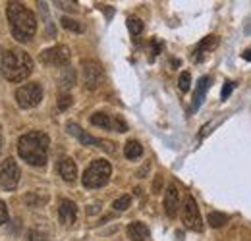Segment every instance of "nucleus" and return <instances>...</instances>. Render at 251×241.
<instances>
[{"mask_svg":"<svg viewBox=\"0 0 251 241\" xmlns=\"http://www.w3.org/2000/svg\"><path fill=\"white\" fill-rule=\"evenodd\" d=\"M6 16L12 27V37L20 43H29L37 31V18L31 10H27L20 2H8L6 4Z\"/></svg>","mask_w":251,"mask_h":241,"instance_id":"obj_1","label":"nucleus"},{"mask_svg":"<svg viewBox=\"0 0 251 241\" xmlns=\"http://www.w3.org/2000/svg\"><path fill=\"white\" fill-rule=\"evenodd\" d=\"M49 145L50 139L43 131H29L20 137L18 141V152L29 166H45L49 158Z\"/></svg>","mask_w":251,"mask_h":241,"instance_id":"obj_2","label":"nucleus"},{"mask_svg":"<svg viewBox=\"0 0 251 241\" xmlns=\"http://www.w3.org/2000/svg\"><path fill=\"white\" fill-rule=\"evenodd\" d=\"M0 72L8 81L20 83L27 79L33 72V60L31 56L20 48H10L4 50L0 56Z\"/></svg>","mask_w":251,"mask_h":241,"instance_id":"obj_3","label":"nucleus"},{"mask_svg":"<svg viewBox=\"0 0 251 241\" xmlns=\"http://www.w3.org/2000/svg\"><path fill=\"white\" fill-rule=\"evenodd\" d=\"M110 176H112V166H110V162L99 158V160H93V162L87 166V170L83 172L81 181H83V187H87V189H97V187L106 185L108 180H110Z\"/></svg>","mask_w":251,"mask_h":241,"instance_id":"obj_4","label":"nucleus"},{"mask_svg":"<svg viewBox=\"0 0 251 241\" xmlns=\"http://www.w3.org/2000/svg\"><path fill=\"white\" fill-rule=\"evenodd\" d=\"M66 129H68V133H70V135L77 137V139H79V143H81V145H85V147H99V149H104L106 152L116 151L114 143L104 141V139H97V137H93V135H89L87 131H83V129H81L77 123H74V121H68Z\"/></svg>","mask_w":251,"mask_h":241,"instance_id":"obj_5","label":"nucleus"},{"mask_svg":"<svg viewBox=\"0 0 251 241\" xmlns=\"http://www.w3.org/2000/svg\"><path fill=\"white\" fill-rule=\"evenodd\" d=\"M16 100L20 108H35L43 100V87L39 83H25L16 91Z\"/></svg>","mask_w":251,"mask_h":241,"instance_id":"obj_6","label":"nucleus"},{"mask_svg":"<svg viewBox=\"0 0 251 241\" xmlns=\"http://www.w3.org/2000/svg\"><path fill=\"white\" fill-rule=\"evenodd\" d=\"M20 178H22V172H20L18 162L14 158H6L0 164V187L6 191H12L18 187Z\"/></svg>","mask_w":251,"mask_h":241,"instance_id":"obj_7","label":"nucleus"},{"mask_svg":"<svg viewBox=\"0 0 251 241\" xmlns=\"http://www.w3.org/2000/svg\"><path fill=\"white\" fill-rule=\"evenodd\" d=\"M182 220H184V226L191 232H201L203 230V220H201V214H199V207H197V203L191 195H188L186 201H184Z\"/></svg>","mask_w":251,"mask_h":241,"instance_id":"obj_8","label":"nucleus"},{"mask_svg":"<svg viewBox=\"0 0 251 241\" xmlns=\"http://www.w3.org/2000/svg\"><path fill=\"white\" fill-rule=\"evenodd\" d=\"M70 58H72V52L64 45L47 48V50L41 52V62L47 64V66H52V68H68Z\"/></svg>","mask_w":251,"mask_h":241,"instance_id":"obj_9","label":"nucleus"},{"mask_svg":"<svg viewBox=\"0 0 251 241\" xmlns=\"http://www.w3.org/2000/svg\"><path fill=\"white\" fill-rule=\"evenodd\" d=\"M81 73H83V85L85 89L95 91L102 83V68L97 60L81 62Z\"/></svg>","mask_w":251,"mask_h":241,"instance_id":"obj_10","label":"nucleus"},{"mask_svg":"<svg viewBox=\"0 0 251 241\" xmlns=\"http://www.w3.org/2000/svg\"><path fill=\"white\" fill-rule=\"evenodd\" d=\"M91 123L102 127V129H112V131H120V133L127 131V123L122 118L110 116V114H104V112H95L91 116Z\"/></svg>","mask_w":251,"mask_h":241,"instance_id":"obj_11","label":"nucleus"},{"mask_svg":"<svg viewBox=\"0 0 251 241\" xmlns=\"http://www.w3.org/2000/svg\"><path fill=\"white\" fill-rule=\"evenodd\" d=\"M178 209H180V191L174 183H170L166 189V195H164V212L170 218H174L178 214Z\"/></svg>","mask_w":251,"mask_h":241,"instance_id":"obj_12","label":"nucleus"},{"mask_svg":"<svg viewBox=\"0 0 251 241\" xmlns=\"http://www.w3.org/2000/svg\"><path fill=\"white\" fill-rule=\"evenodd\" d=\"M219 45V37L217 35H209V37H205L199 45H197V48H195V52H193V60L195 62H203V58L209 54V52H213V48Z\"/></svg>","mask_w":251,"mask_h":241,"instance_id":"obj_13","label":"nucleus"},{"mask_svg":"<svg viewBox=\"0 0 251 241\" xmlns=\"http://www.w3.org/2000/svg\"><path fill=\"white\" fill-rule=\"evenodd\" d=\"M58 216L64 224H74L75 218H77V207L74 201L70 199H62L60 201V207H58Z\"/></svg>","mask_w":251,"mask_h":241,"instance_id":"obj_14","label":"nucleus"},{"mask_svg":"<svg viewBox=\"0 0 251 241\" xmlns=\"http://www.w3.org/2000/svg\"><path fill=\"white\" fill-rule=\"evenodd\" d=\"M209 87H211V77H209V75H203V77L197 81V87H195V93H193V104H191L193 110H197V108L203 104Z\"/></svg>","mask_w":251,"mask_h":241,"instance_id":"obj_15","label":"nucleus"},{"mask_svg":"<svg viewBox=\"0 0 251 241\" xmlns=\"http://www.w3.org/2000/svg\"><path fill=\"white\" fill-rule=\"evenodd\" d=\"M58 172H60V176H62L64 181H75L77 178V166H75V162L72 160V158H62L60 162H58Z\"/></svg>","mask_w":251,"mask_h":241,"instance_id":"obj_16","label":"nucleus"},{"mask_svg":"<svg viewBox=\"0 0 251 241\" xmlns=\"http://www.w3.org/2000/svg\"><path fill=\"white\" fill-rule=\"evenodd\" d=\"M126 234L131 241H145L149 238V228L143 222H131L126 228Z\"/></svg>","mask_w":251,"mask_h":241,"instance_id":"obj_17","label":"nucleus"},{"mask_svg":"<svg viewBox=\"0 0 251 241\" xmlns=\"http://www.w3.org/2000/svg\"><path fill=\"white\" fill-rule=\"evenodd\" d=\"M75 85V72L74 68H64L62 75H60V89L70 91Z\"/></svg>","mask_w":251,"mask_h":241,"instance_id":"obj_18","label":"nucleus"},{"mask_svg":"<svg viewBox=\"0 0 251 241\" xmlns=\"http://www.w3.org/2000/svg\"><path fill=\"white\" fill-rule=\"evenodd\" d=\"M124 154H126V158H129V160L139 158V156L143 154L141 143H139V141H127V143L124 145Z\"/></svg>","mask_w":251,"mask_h":241,"instance_id":"obj_19","label":"nucleus"},{"mask_svg":"<svg viewBox=\"0 0 251 241\" xmlns=\"http://www.w3.org/2000/svg\"><path fill=\"white\" fill-rule=\"evenodd\" d=\"M207 220H209V224L213 226V228H220V226H224L226 222H228V216L224 214V212H209V216H207Z\"/></svg>","mask_w":251,"mask_h":241,"instance_id":"obj_20","label":"nucleus"},{"mask_svg":"<svg viewBox=\"0 0 251 241\" xmlns=\"http://www.w3.org/2000/svg\"><path fill=\"white\" fill-rule=\"evenodd\" d=\"M62 22V27L68 31H75V33H83V25L79 24V22H75V20H72V18H62L60 20Z\"/></svg>","mask_w":251,"mask_h":241,"instance_id":"obj_21","label":"nucleus"},{"mask_svg":"<svg viewBox=\"0 0 251 241\" xmlns=\"http://www.w3.org/2000/svg\"><path fill=\"white\" fill-rule=\"evenodd\" d=\"M127 29L131 35H139L143 31V22L139 18H127Z\"/></svg>","mask_w":251,"mask_h":241,"instance_id":"obj_22","label":"nucleus"},{"mask_svg":"<svg viewBox=\"0 0 251 241\" xmlns=\"http://www.w3.org/2000/svg\"><path fill=\"white\" fill-rule=\"evenodd\" d=\"M129 205H131V197H129V195H122L120 199H116V201L112 203V209L122 212V211H126Z\"/></svg>","mask_w":251,"mask_h":241,"instance_id":"obj_23","label":"nucleus"},{"mask_svg":"<svg viewBox=\"0 0 251 241\" xmlns=\"http://www.w3.org/2000/svg\"><path fill=\"white\" fill-rule=\"evenodd\" d=\"M189 85H191V73L189 72H182L180 79H178V87H180L182 93H186V91H189Z\"/></svg>","mask_w":251,"mask_h":241,"instance_id":"obj_24","label":"nucleus"},{"mask_svg":"<svg viewBox=\"0 0 251 241\" xmlns=\"http://www.w3.org/2000/svg\"><path fill=\"white\" fill-rule=\"evenodd\" d=\"M234 87H236V83H234V81H226V83H224V87H222V91H220V98H222V100H226V98L232 95Z\"/></svg>","mask_w":251,"mask_h":241,"instance_id":"obj_25","label":"nucleus"},{"mask_svg":"<svg viewBox=\"0 0 251 241\" xmlns=\"http://www.w3.org/2000/svg\"><path fill=\"white\" fill-rule=\"evenodd\" d=\"M72 102H74V98H72L70 95H62V96L58 98V110H68V108L72 106Z\"/></svg>","mask_w":251,"mask_h":241,"instance_id":"obj_26","label":"nucleus"},{"mask_svg":"<svg viewBox=\"0 0 251 241\" xmlns=\"http://www.w3.org/2000/svg\"><path fill=\"white\" fill-rule=\"evenodd\" d=\"M29 241H49L45 238V234H41V232H37V230H31L29 232Z\"/></svg>","mask_w":251,"mask_h":241,"instance_id":"obj_27","label":"nucleus"},{"mask_svg":"<svg viewBox=\"0 0 251 241\" xmlns=\"http://www.w3.org/2000/svg\"><path fill=\"white\" fill-rule=\"evenodd\" d=\"M4 222H8V209H6L4 201H0V226H2Z\"/></svg>","mask_w":251,"mask_h":241,"instance_id":"obj_28","label":"nucleus"},{"mask_svg":"<svg viewBox=\"0 0 251 241\" xmlns=\"http://www.w3.org/2000/svg\"><path fill=\"white\" fill-rule=\"evenodd\" d=\"M153 45H155V48H153V54H151V60L157 56L158 52L162 50V43H158V41H153Z\"/></svg>","mask_w":251,"mask_h":241,"instance_id":"obj_29","label":"nucleus"},{"mask_svg":"<svg viewBox=\"0 0 251 241\" xmlns=\"http://www.w3.org/2000/svg\"><path fill=\"white\" fill-rule=\"evenodd\" d=\"M242 58H244V60H248V62H251V47H248V48L242 52Z\"/></svg>","mask_w":251,"mask_h":241,"instance_id":"obj_30","label":"nucleus"},{"mask_svg":"<svg viewBox=\"0 0 251 241\" xmlns=\"http://www.w3.org/2000/svg\"><path fill=\"white\" fill-rule=\"evenodd\" d=\"M160 183H162V178L157 176V180H155V187H153V193H158V191H160Z\"/></svg>","mask_w":251,"mask_h":241,"instance_id":"obj_31","label":"nucleus"},{"mask_svg":"<svg viewBox=\"0 0 251 241\" xmlns=\"http://www.w3.org/2000/svg\"><path fill=\"white\" fill-rule=\"evenodd\" d=\"M89 214H95V212H99V205H93V209H89Z\"/></svg>","mask_w":251,"mask_h":241,"instance_id":"obj_32","label":"nucleus"},{"mask_svg":"<svg viewBox=\"0 0 251 241\" xmlns=\"http://www.w3.org/2000/svg\"><path fill=\"white\" fill-rule=\"evenodd\" d=\"M2 143H4V141H2V131H0V152H2Z\"/></svg>","mask_w":251,"mask_h":241,"instance_id":"obj_33","label":"nucleus"}]
</instances>
